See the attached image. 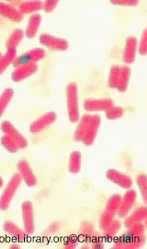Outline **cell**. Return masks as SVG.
<instances>
[{"label": "cell", "instance_id": "39", "mask_svg": "<svg viewBox=\"0 0 147 249\" xmlns=\"http://www.w3.org/2000/svg\"><path fill=\"white\" fill-rule=\"evenodd\" d=\"M112 4L119 5V6H127V7H134L138 5L137 0H113L111 1Z\"/></svg>", "mask_w": 147, "mask_h": 249}, {"label": "cell", "instance_id": "27", "mask_svg": "<svg viewBox=\"0 0 147 249\" xmlns=\"http://www.w3.org/2000/svg\"><path fill=\"white\" fill-rule=\"evenodd\" d=\"M82 165V156L81 153L78 151L71 152L69 158L68 170L71 174H78L81 170Z\"/></svg>", "mask_w": 147, "mask_h": 249}, {"label": "cell", "instance_id": "31", "mask_svg": "<svg viewBox=\"0 0 147 249\" xmlns=\"http://www.w3.org/2000/svg\"><path fill=\"white\" fill-rule=\"evenodd\" d=\"M120 68L121 67H119L117 65H114L110 71L108 84H109V87L112 88V89H116V87H117L119 76H120Z\"/></svg>", "mask_w": 147, "mask_h": 249}, {"label": "cell", "instance_id": "29", "mask_svg": "<svg viewBox=\"0 0 147 249\" xmlns=\"http://www.w3.org/2000/svg\"><path fill=\"white\" fill-rule=\"evenodd\" d=\"M14 96V90L11 88H7L3 90L0 95V118L4 115L5 111L9 107V103Z\"/></svg>", "mask_w": 147, "mask_h": 249}, {"label": "cell", "instance_id": "24", "mask_svg": "<svg viewBox=\"0 0 147 249\" xmlns=\"http://www.w3.org/2000/svg\"><path fill=\"white\" fill-rule=\"evenodd\" d=\"M24 36H25V33L21 29L14 30L10 34L9 39L7 40V43H6L7 50H17V46L23 40Z\"/></svg>", "mask_w": 147, "mask_h": 249}, {"label": "cell", "instance_id": "37", "mask_svg": "<svg viewBox=\"0 0 147 249\" xmlns=\"http://www.w3.org/2000/svg\"><path fill=\"white\" fill-rule=\"evenodd\" d=\"M114 219V217L110 215V214L107 213L106 212H103L100 217H99V221H98V225H99V228L101 231H103L104 229L112 223Z\"/></svg>", "mask_w": 147, "mask_h": 249}, {"label": "cell", "instance_id": "6", "mask_svg": "<svg viewBox=\"0 0 147 249\" xmlns=\"http://www.w3.org/2000/svg\"><path fill=\"white\" fill-rule=\"evenodd\" d=\"M137 198V193L135 190L129 188L125 192L124 196H121V204L119 207L117 215L120 219H124L128 214L130 213L135 205Z\"/></svg>", "mask_w": 147, "mask_h": 249}, {"label": "cell", "instance_id": "22", "mask_svg": "<svg viewBox=\"0 0 147 249\" xmlns=\"http://www.w3.org/2000/svg\"><path fill=\"white\" fill-rule=\"evenodd\" d=\"M121 228V221L113 219V222L110 223L103 230L104 240L106 242H112L113 239L116 238L117 233L120 231Z\"/></svg>", "mask_w": 147, "mask_h": 249}, {"label": "cell", "instance_id": "16", "mask_svg": "<svg viewBox=\"0 0 147 249\" xmlns=\"http://www.w3.org/2000/svg\"><path fill=\"white\" fill-rule=\"evenodd\" d=\"M147 219V209L146 206H141L135 209L131 213H129L125 218L123 225L125 228H129L135 223H145Z\"/></svg>", "mask_w": 147, "mask_h": 249}, {"label": "cell", "instance_id": "36", "mask_svg": "<svg viewBox=\"0 0 147 249\" xmlns=\"http://www.w3.org/2000/svg\"><path fill=\"white\" fill-rule=\"evenodd\" d=\"M137 51L141 55H147V30L145 29L143 32L142 37L140 39Z\"/></svg>", "mask_w": 147, "mask_h": 249}, {"label": "cell", "instance_id": "25", "mask_svg": "<svg viewBox=\"0 0 147 249\" xmlns=\"http://www.w3.org/2000/svg\"><path fill=\"white\" fill-rule=\"evenodd\" d=\"M121 196L120 194H113L108 199L107 204H106V209H105L104 212H106L107 213L115 217L117 215V213H118L119 207L121 204Z\"/></svg>", "mask_w": 147, "mask_h": 249}, {"label": "cell", "instance_id": "30", "mask_svg": "<svg viewBox=\"0 0 147 249\" xmlns=\"http://www.w3.org/2000/svg\"><path fill=\"white\" fill-rule=\"evenodd\" d=\"M0 142H1V145L4 147V149L7 150L10 153H16L19 150L17 143L15 142L13 140H11L8 136H6V135H3L1 137Z\"/></svg>", "mask_w": 147, "mask_h": 249}, {"label": "cell", "instance_id": "17", "mask_svg": "<svg viewBox=\"0 0 147 249\" xmlns=\"http://www.w3.org/2000/svg\"><path fill=\"white\" fill-rule=\"evenodd\" d=\"M3 229L6 233L19 242H25L28 238L26 231L11 221H6L3 224Z\"/></svg>", "mask_w": 147, "mask_h": 249}, {"label": "cell", "instance_id": "34", "mask_svg": "<svg viewBox=\"0 0 147 249\" xmlns=\"http://www.w3.org/2000/svg\"><path fill=\"white\" fill-rule=\"evenodd\" d=\"M146 231V225L144 223H135L131 225L129 228H127V231L124 233L129 236H138L144 234Z\"/></svg>", "mask_w": 147, "mask_h": 249}, {"label": "cell", "instance_id": "23", "mask_svg": "<svg viewBox=\"0 0 147 249\" xmlns=\"http://www.w3.org/2000/svg\"><path fill=\"white\" fill-rule=\"evenodd\" d=\"M90 117L91 115L89 114H86L82 117H80L79 121H78V126L75 130V133H74V140L77 142H81L83 138H84V135L85 132L87 130V125L89 123V120H90Z\"/></svg>", "mask_w": 147, "mask_h": 249}, {"label": "cell", "instance_id": "21", "mask_svg": "<svg viewBox=\"0 0 147 249\" xmlns=\"http://www.w3.org/2000/svg\"><path fill=\"white\" fill-rule=\"evenodd\" d=\"M43 1L40 0H33V1H24L20 2L18 5L19 12L23 14H30V13H36L37 11L43 9Z\"/></svg>", "mask_w": 147, "mask_h": 249}, {"label": "cell", "instance_id": "41", "mask_svg": "<svg viewBox=\"0 0 147 249\" xmlns=\"http://www.w3.org/2000/svg\"><path fill=\"white\" fill-rule=\"evenodd\" d=\"M9 249H20V246L17 244V243H15V244H12L10 247H9Z\"/></svg>", "mask_w": 147, "mask_h": 249}, {"label": "cell", "instance_id": "1", "mask_svg": "<svg viewBox=\"0 0 147 249\" xmlns=\"http://www.w3.org/2000/svg\"><path fill=\"white\" fill-rule=\"evenodd\" d=\"M66 106L71 123H78L80 119L78 104V87L76 82H70L66 86Z\"/></svg>", "mask_w": 147, "mask_h": 249}, {"label": "cell", "instance_id": "32", "mask_svg": "<svg viewBox=\"0 0 147 249\" xmlns=\"http://www.w3.org/2000/svg\"><path fill=\"white\" fill-rule=\"evenodd\" d=\"M136 183L141 191L144 202L147 203V178L146 174H140L136 178Z\"/></svg>", "mask_w": 147, "mask_h": 249}, {"label": "cell", "instance_id": "2", "mask_svg": "<svg viewBox=\"0 0 147 249\" xmlns=\"http://www.w3.org/2000/svg\"><path fill=\"white\" fill-rule=\"evenodd\" d=\"M22 182V178L18 173H16L10 178L8 185L5 187L3 193L0 196V210L7 211L11 203L14 196L17 193V189Z\"/></svg>", "mask_w": 147, "mask_h": 249}, {"label": "cell", "instance_id": "19", "mask_svg": "<svg viewBox=\"0 0 147 249\" xmlns=\"http://www.w3.org/2000/svg\"><path fill=\"white\" fill-rule=\"evenodd\" d=\"M41 22H42V16L37 13L33 14L28 21L26 30H25V36L30 39L34 38L39 31Z\"/></svg>", "mask_w": 147, "mask_h": 249}, {"label": "cell", "instance_id": "7", "mask_svg": "<svg viewBox=\"0 0 147 249\" xmlns=\"http://www.w3.org/2000/svg\"><path fill=\"white\" fill-rule=\"evenodd\" d=\"M1 130L4 135L8 136L11 140H13L15 142L17 143L19 150L26 149L28 147V141L26 138L20 133L9 121L6 120L1 123Z\"/></svg>", "mask_w": 147, "mask_h": 249}, {"label": "cell", "instance_id": "10", "mask_svg": "<svg viewBox=\"0 0 147 249\" xmlns=\"http://www.w3.org/2000/svg\"><path fill=\"white\" fill-rule=\"evenodd\" d=\"M100 123H101L100 116L98 115H91L87 130L82 140V142L84 143L86 146H91L95 142L99 126H100Z\"/></svg>", "mask_w": 147, "mask_h": 249}, {"label": "cell", "instance_id": "4", "mask_svg": "<svg viewBox=\"0 0 147 249\" xmlns=\"http://www.w3.org/2000/svg\"><path fill=\"white\" fill-rule=\"evenodd\" d=\"M21 215L23 221V230L28 235L33 234L35 231L34 211L33 205L27 200L21 205Z\"/></svg>", "mask_w": 147, "mask_h": 249}, {"label": "cell", "instance_id": "15", "mask_svg": "<svg viewBox=\"0 0 147 249\" xmlns=\"http://www.w3.org/2000/svg\"><path fill=\"white\" fill-rule=\"evenodd\" d=\"M138 41L134 36H129L126 41L122 53V61L125 64L131 65L135 61L136 53H137Z\"/></svg>", "mask_w": 147, "mask_h": 249}, {"label": "cell", "instance_id": "9", "mask_svg": "<svg viewBox=\"0 0 147 249\" xmlns=\"http://www.w3.org/2000/svg\"><path fill=\"white\" fill-rule=\"evenodd\" d=\"M56 119L57 116L54 112H48L37 118L30 125V132L32 134L40 133L50 125H52L56 121Z\"/></svg>", "mask_w": 147, "mask_h": 249}, {"label": "cell", "instance_id": "14", "mask_svg": "<svg viewBox=\"0 0 147 249\" xmlns=\"http://www.w3.org/2000/svg\"><path fill=\"white\" fill-rule=\"evenodd\" d=\"M17 169L18 171L17 173L28 187H33L37 185V178L27 160H19L17 163Z\"/></svg>", "mask_w": 147, "mask_h": 249}, {"label": "cell", "instance_id": "5", "mask_svg": "<svg viewBox=\"0 0 147 249\" xmlns=\"http://www.w3.org/2000/svg\"><path fill=\"white\" fill-rule=\"evenodd\" d=\"M45 56V51L44 48H33L32 50L27 51L26 53H22L17 56L13 62L14 68H17L22 65L32 64V63H37L44 59Z\"/></svg>", "mask_w": 147, "mask_h": 249}, {"label": "cell", "instance_id": "26", "mask_svg": "<svg viewBox=\"0 0 147 249\" xmlns=\"http://www.w3.org/2000/svg\"><path fill=\"white\" fill-rule=\"evenodd\" d=\"M17 57L16 50H7V52L2 54L0 57V75L7 71L11 64H13L15 58Z\"/></svg>", "mask_w": 147, "mask_h": 249}, {"label": "cell", "instance_id": "42", "mask_svg": "<svg viewBox=\"0 0 147 249\" xmlns=\"http://www.w3.org/2000/svg\"><path fill=\"white\" fill-rule=\"evenodd\" d=\"M3 185H4V181H3V178L0 177V188L3 187Z\"/></svg>", "mask_w": 147, "mask_h": 249}, {"label": "cell", "instance_id": "3", "mask_svg": "<svg viewBox=\"0 0 147 249\" xmlns=\"http://www.w3.org/2000/svg\"><path fill=\"white\" fill-rule=\"evenodd\" d=\"M147 237L144 234L138 236H129L125 233L114 241L113 249H138L145 246Z\"/></svg>", "mask_w": 147, "mask_h": 249}, {"label": "cell", "instance_id": "38", "mask_svg": "<svg viewBox=\"0 0 147 249\" xmlns=\"http://www.w3.org/2000/svg\"><path fill=\"white\" fill-rule=\"evenodd\" d=\"M58 3H59V2H58V1H55V0H47V1H44V4H43V9H44L45 12H47V13L52 12L54 9H56Z\"/></svg>", "mask_w": 147, "mask_h": 249}, {"label": "cell", "instance_id": "13", "mask_svg": "<svg viewBox=\"0 0 147 249\" xmlns=\"http://www.w3.org/2000/svg\"><path fill=\"white\" fill-rule=\"evenodd\" d=\"M106 177L111 182H113V184L119 186L123 189L127 190L132 187V179L127 175L119 172L117 170H108L106 173Z\"/></svg>", "mask_w": 147, "mask_h": 249}, {"label": "cell", "instance_id": "18", "mask_svg": "<svg viewBox=\"0 0 147 249\" xmlns=\"http://www.w3.org/2000/svg\"><path fill=\"white\" fill-rule=\"evenodd\" d=\"M0 16L14 22H19L23 19V15L18 9L5 2H0Z\"/></svg>", "mask_w": 147, "mask_h": 249}, {"label": "cell", "instance_id": "43", "mask_svg": "<svg viewBox=\"0 0 147 249\" xmlns=\"http://www.w3.org/2000/svg\"><path fill=\"white\" fill-rule=\"evenodd\" d=\"M1 56H2V53H1V52H0V57H1Z\"/></svg>", "mask_w": 147, "mask_h": 249}, {"label": "cell", "instance_id": "33", "mask_svg": "<svg viewBox=\"0 0 147 249\" xmlns=\"http://www.w3.org/2000/svg\"><path fill=\"white\" fill-rule=\"evenodd\" d=\"M106 117L109 120H118L124 115V109L121 107H113L105 111Z\"/></svg>", "mask_w": 147, "mask_h": 249}, {"label": "cell", "instance_id": "20", "mask_svg": "<svg viewBox=\"0 0 147 249\" xmlns=\"http://www.w3.org/2000/svg\"><path fill=\"white\" fill-rule=\"evenodd\" d=\"M131 71L128 66H122L120 68V76L116 89L120 92H125L128 89V85L130 82Z\"/></svg>", "mask_w": 147, "mask_h": 249}, {"label": "cell", "instance_id": "40", "mask_svg": "<svg viewBox=\"0 0 147 249\" xmlns=\"http://www.w3.org/2000/svg\"><path fill=\"white\" fill-rule=\"evenodd\" d=\"M78 244V239L76 236H70L65 242L63 249H76Z\"/></svg>", "mask_w": 147, "mask_h": 249}, {"label": "cell", "instance_id": "12", "mask_svg": "<svg viewBox=\"0 0 147 249\" xmlns=\"http://www.w3.org/2000/svg\"><path fill=\"white\" fill-rule=\"evenodd\" d=\"M84 108L87 112H100L106 111L114 106L112 99H87L84 101Z\"/></svg>", "mask_w": 147, "mask_h": 249}, {"label": "cell", "instance_id": "8", "mask_svg": "<svg viewBox=\"0 0 147 249\" xmlns=\"http://www.w3.org/2000/svg\"><path fill=\"white\" fill-rule=\"evenodd\" d=\"M39 41L41 45L56 51H66L69 47V44L66 40L49 34L41 35Z\"/></svg>", "mask_w": 147, "mask_h": 249}, {"label": "cell", "instance_id": "28", "mask_svg": "<svg viewBox=\"0 0 147 249\" xmlns=\"http://www.w3.org/2000/svg\"><path fill=\"white\" fill-rule=\"evenodd\" d=\"M95 229L93 223L89 221H86L81 223L79 229V235L81 239L85 242H89L95 233Z\"/></svg>", "mask_w": 147, "mask_h": 249}, {"label": "cell", "instance_id": "11", "mask_svg": "<svg viewBox=\"0 0 147 249\" xmlns=\"http://www.w3.org/2000/svg\"><path fill=\"white\" fill-rule=\"evenodd\" d=\"M37 71H38L37 63L22 65L15 68V70L11 74V79L15 82H20L22 80H26L29 77L34 75Z\"/></svg>", "mask_w": 147, "mask_h": 249}, {"label": "cell", "instance_id": "35", "mask_svg": "<svg viewBox=\"0 0 147 249\" xmlns=\"http://www.w3.org/2000/svg\"><path fill=\"white\" fill-rule=\"evenodd\" d=\"M90 244H91V249H104V243L106 241L104 240L103 236L98 234L97 231H95L94 235L90 239Z\"/></svg>", "mask_w": 147, "mask_h": 249}]
</instances>
